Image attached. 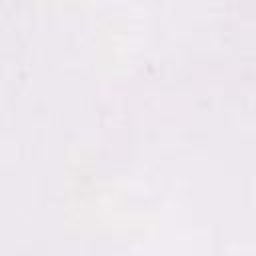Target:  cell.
Returning a JSON list of instances; mask_svg holds the SVG:
<instances>
[]
</instances>
